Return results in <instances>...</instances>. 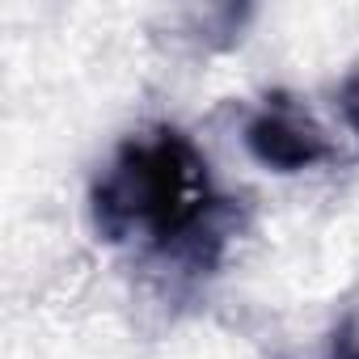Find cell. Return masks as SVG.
Returning a JSON list of instances; mask_svg holds the SVG:
<instances>
[{"instance_id":"obj_2","label":"cell","mask_w":359,"mask_h":359,"mask_svg":"<svg viewBox=\"0 0 359 359\" xmlns=\"http://www.w3.org/2000/svg\"><path fill=\"white\" fill-rule=\"evenodd\" d=\"M241 140H245L250 156L258 165H266L271 173H304V169H317V165L338 161L334 140L287 93H271L245 118Z\"/></svg>"},{"instance_id":"obj_1","label":"cell","mask_w":359,"mask_h":359,"mask_svg":"<svg viewBox=\"0 0 359 359\" xmlns=\"http://www.w3.org/2000/svg\"><path fill=\"white\" fill-rule=\"evenodd\" d=\"M93 233L110 245L144 241L182 275H212L237 233V203L212 182V165L177 127L127 135L89 187Z\"/></svg>"},{"instance_id":"obj_3","label":"cell","mask_w":359,"mask_h":359,"mask_svg":"<svg viewBox=\"0 0 359 359\" xmlns=\"http://www.w3.org/2000/svg\"><path fill=\"white\" fill-rule=\"evenodd\" d=\"M338 114H342V123L351 127V135L359 144V64H351V72L338 85Z\"/></svg>"},{"instance_id":"obj_4","label":"cell","mask_w":359,"mask_h":359,"mask_svg":"<svg viewBox=\"0 0 359 359\" xmlns=\"http://www.w3.org/2000/svg\"><path fill=\"white\" fill-rule=\"evenodd\" d=\"M330 359H359V334H355V321H342V325L330 334Z\"/></svg>"}]
</instances>
